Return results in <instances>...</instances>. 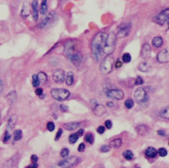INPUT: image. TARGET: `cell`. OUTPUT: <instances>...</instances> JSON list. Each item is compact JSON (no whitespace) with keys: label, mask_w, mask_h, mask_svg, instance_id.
Instances as JSON below:
<instances>
[{"label":"cell","mask_w":169,"mask_h":168,"mask_svg":"<svg viewBox=\"0 0 169 168\" xmlns=\"http://www.w3.org/2000/svg\"><path fill=\"white\" fill-rule=\"evenodd\" d=\"M60 109H61V111H63V112H68V110H69V107H68L67 106H64V105H61V106H60Z\"/></svg>","instance_id":"c3c4849f"},{"label":"cell","mask_w":169,"mask_h":168,"mask_svg":"<svg viewBox=\"0 0 169 168\" xmlns=\"http://www.w3.org/2000/svg\"><path fill=\"white\" fill-rule=\"evenodd\" d=\"M107 105H108V107H114V105H113L112 102H108Z\"/></svg>","instance_id":"11a10c76"},{"label":"cell","mask_w":169,"mask_h":168,"mask_svg":"<svg viewBox=\"0 0 169 168\" xmlns=\"http://www.w3.org/2000/svg\"><path fill=\"white\" fill-rule=\"evenodd\" d=\"M97 133L100 134H104V132H105V127L104 126H99L97 129Z\"/></svg>","instance_id":"b9f144b4"},{"label":"cell","mask_w":169,"mask_h":168,"mask_svg":"<svg viewBox=\"0 0 169 168\" xmlns=\"http://www.w3.org/2000/svg\"><path fill=\"white\" fill-rule=\"evenodd\" d=\"M17 121H18V117H17V115H13V116H11L10 118L9 119V121H8V124H7V129H6V131L10 133V132L14 129V126H15Z\"/></svg>","instance_id":"4fadbf2b"},{"label":"cell","mask_w":169,"mask_h":168,"mask_svg":"<svg viewBox=\"0 0 169 168\" xmlns=\"http://www.w3.org/2000/svg\"><path fill=\"white\" fill-rule=\"evenodd\" d=\"M110 149H111V147H110L109 145H102L101 148H100V150H101V152H103V153H106V152H108L110 150Z\"/></svg>","instance_id":"ab89813d"},{"label":"cell","mask_w":169,"mask_h":168,"mask_svg":"<svg viewBox=\"0 0 169 168\" xmlns=\"http://www.w3.org/2000/svg\"><path fill=\"white\" fill-rule=\"evenodd\" d=\"M123 156L124 158L126 159V160H131L134 158V154H133V152L131 150H125L123 153Z\"/></svg>","instance_id":"83f0119b"},{"label":"cell","mask_w":169,"mask_h":168,"mask_svg":"<svg viewBox=\"0 0 169 168\" xmlns=\"http://www.w3.org/2000/svg\"><path fill=\"white\" fill-rule=\"evenodd\" d=\"M122 64H123V63H122L121 61H117L116 63H115V67H116V68H120V67L122 66Z\"/></svg>","instance_id":"f907efd6"},{"label":"cell","mask_w":169,"mask_h":168,"mask_svg":"<svg viewBox=\"0 0 169 168\" xmlns=\"http://www.w3.org/2000/svg\"><path fill=\"white\" fill-rule=\"evenodd\" d=\"M157 61L161 63H168L169 62V52L168 49H164L158 52L157 57Z\"/></svg>","instance_id":"8fae6325"},{"label":"cell","mask_w":169,"mask_h":168,"mask_svg":"<svg viewBox=\"0 0 169 168\" xmlns=\"http://www.w3.org/2000/svg\"><path fill=\"white\" fill-rule=\"evenodd\" d=\"M39 85H40V82H39V80H38L37 75L34 74V75L32 76V85H33L34 87H38Z\"/></svg>","instance_id":"d6a6232c"},{"label":"cell","mask_w":169,"mask_h":168,"mask_svg":"<svg viewBox=\"0 0 169 168\" xmlns=\"http://www.w3.org/2000/svg\"><path fill=\"white\" fill-rule=\"evenodd\" d=\"M22 136H23V134H22V131H21V130L17 129V130L14 131V139L15 141H18V140L21 139V138H22Z\"/></svg>","instance_id":"f546056e"},{"label":"cell","mask_w":169,"mask_h":168,"mask_svg":"<svg viewBox=\"0 0 169 168\" xmlns=\"http://www.w3.org/2000/svg\"><path fill=\"white\" fill-rule=\"evenodd\" d=\"M131 30V25L129 22H123L119 25L117 29V35L118 37H127L130 34Z\"/></svg>","instance_id":"52a82bcc"},{"label":"cell","mask_w":169,"mask_h":168,"mask_svg":"<svg viewBox=\"0 0 169 168\" xmlns=\"http://www.w3.org/2000/svg\"><path fill=\"white\" fill-rule=\"evenodd\" d=\"M122 143H123V141H122L121 138H114V139L110 141L108 145L110 147H112V148H119L122 145Z\"/></svg>","instance_id":"7402d4cb"},{"label":"cell","mask_w":169,"mask_h":168,"mask_svg":"<svg viewBox=\"0 0 169 168\" xmlns=\"http://www.w3.org/2000/svg\"><path fill=\"white\" fill-rule=\"evenodd\" d=\"M85 149H86V145H85V144L81 143L80 145L78 146V151H79V152H83Z\"/></svg>","instance_id":"7bdbcfd3"},{"label":"cell","mask_w":169,"mask_h":168,"mask_svg":"<svg viewBox=\"0 0 169 168\" xmlns=\"http://www.w3.org/2000/svg\"><path fill=\"white\" fill-rule=\"evenodd\" d=\"M42 94H43V90H42V89L37 88V89L36 90V95H37V96H41Z\"/></svg>","instance_id":"bcb514c9"},{"label":"cell","mask_w":169,"mask_h":168,"mask_svg":"<svg viewBox=\"0 0 169 168\" xmlns=\"http://www.w3.org/2000/svg\"><path fill=\"white\" fill-rule=\"evenodd\" d=\"M80 125V123H78V122H72V123H69L64 124V129L73 131V130L77 129Z\"/></svg>","instance_id":"44dd1931"},{"label":"cell","mask_w":169,"mask_h":168,"mask_svg":"<svg viewBox=\"0 0 169 168\" xmlns=\"http://www.w3.org/2000/svg\"><path fill=\"white\" fill-rule=\"evenodd\" d=\"M138 69L141 72H149V71L151 70V67L147 63H141L139 64Z\"/></svg>","instance_id":"cb8c5ba5"},{"label":"cell","mask_w":169,"mask_h":168,"mask_svg":"<svg viewBox=\"0 0 169 168\" xmlns=\"http://www.w3.org/2000/svg\"><path fill=\"white\" fill-rule=\"evenodd\" d=\"M30 7H29V4L25 2L24 5H23V8H22V10H21V15L24 17V18H26L29 16L30 14Z\"/></svg>","instance_id":"ffe728a7"},{"label":"cell","mask_w":169,"mask_h":168,"mask_svg":"<svg viewBox=\"0 0 169 168\" xmlns=\"http://www.w3.org/2000/svg\"><path fill=\"white\" fill-rule=\"evenodd\" d=\"M60 155H61V156H62L63 158L68 157L69 155H70V150H69V149L67 148L63 149L61 150V152H60Z\"/></svg>","instance_id":"836d02e7"},{"label":"cell","mask_w":169,"mask_h":168,"mask_svg":"<svg viewBox=\"0 0 169 168\" xmlns=\"http://www.w3.org/2000/svg\"><path fill=\"white\" fill-rule=\"evenodd\" d=\"M106 95L108 98L115 100H122L124 96V93L120 89H110L107 90Z\"/></svg>","instance_id":"9c48e42d"},{"label":"cell","mask_w":169,"mask_h":168,"mask_svg":"<svg viewBox=\"0 0 169 168\" xmlns=\"http://www.w3.org/2000/svg\"><path fill=\"white\" fill-rule=\"evenodd\" d=\"M78 139H79V135L76 133L71 134L70 135V137H69V142H70V144H74V143L77 142Z\"/></svg>","instance_id":"f1b7e54d"},{"label":"cell","mask_w":169,"mask_h":168,"mask_svg":"<svg viewBox=\"0 0 169 168\" xmlns=\"http://www.w3.org/2000/svg\"><path fill=\"white\" fill-rule=\"evenodd\" d=\"M105 127L108 129H110L112 127V121L111 120H106L105 121Z\"/></svg>","instance_id":"60d3db41"},{"label":"cell","mask_w":169,"mask_h":168,"mask_svg":"<svg viewBox=\"0 0 169 168\" xmlns=\"http://www.w3.org/2000/svg\"><path fill=\"white\" fill-rule=\"evenodd\" d=\"M122 59H123V63H129V62L131 61V56H130L129 53L126 52V53H124V54L123 55Z\"/></svg>","instance_id":"8d00e7d4"},{"label":"cell","mask_w":169,"mask_h":168,"mask_svg":"<svg viewBox=\"0 0 169 168\" xmlns=\"http://www.w3.org/2000/svg\"><path fill=\"white\" fill-rule=\"evenodd\" d=\"M145 155L148 158H156L157 156V150L154 147H148L145 150Z\"/></svg>","instance_id":"9a60e30c"},{"label":"cell","mask_w":169,"mask_h":168,"mask_svg":"<svg viewBox=\"0 0 169 168\" xmlns=\"http://www.w3.org/2000/svg\"><path fill=\"white\" fill-rule=\"evenodd\" d=\"M54 18H55V13H50L44 19V20L41 21V25H39V27L40 28H45V27H47L48 25H49L50 24L52 23V21L54 20Z\"/></svg>","instance_id":"7c38bea8"},{"label":"cell","mask_w":169,"mask_h":168,"mask_svg":"<svg viewBox=\"0 0 169 168\" xmlns=\"http://www.w3.org/2000/svg\"><path fill=\"white\" fill-rule=\"evenodd\" d=\"M158 134L161 135V136H165L166 135V132L164 131V130H158Z\"/></svg>","instance_id":"681fc988"},{"label":"cell","mask_w":169,"mask_h":168,"mask_svg":"<svg viewBox=\"0 0 169 168\" xmlns=\"http://www.w3.org/2000/svg\"><path fill=\"white\" fill-rule=\"evenodd\" d=\"M51 96L53 99L59 101H63L70 97V93L68 90L63 88H54L51 90Z\"/></svg>","instance_id":"5b68a950"},{"label":"cell","mask_w":169,"mask_h":168,"mask_svg":"<svg viewBox=\"0 0 169 168\" xmlns=\"http://www.w3.org/2000/svg\"><path fill=\"white\" fill-rule=\"evenodd\" d=\"M150 52H151L150 46L148 43H145L142 46V48H141V56L144 59H148L150 56Z\"/></svg>","instance_id":"5bb4252c"},{"label":"cell","mask_w":169,"mask_h":168,"mask_svg":"<svg viewBox=\"0 0 169 168\" xmlns=\"http://www.w3.org/2000/svg\"><path fill=\"white\" fill-rule=\"evenodd\" d=\"M3 84L2 80H0V94H1V92L3 90Z\"/></svg>","instance_id":"db71d44e"},{"label":"cell","mask_w":169,"mask_h":168,"mask_svg":"<svg viewBox=\"0 0 169 168\" xmlns=\"http://www.w3.org/2000/svg\"><path fill=\"white\" fill-rule=\"evenodd\" d=\"M93 110V112L97 115V116H101L103 115L105 112H106V108L103 105H101V104H97Z\"/></svg>","instance_id":"e0dca14e"},{"label":"cell","mask_w":169,"mask_h":168,"mask_svg":"<svg viewBox=\"0 0 169 168\" xmlns=\"http://www.w3.org/2000/svg\"><path fill=\"white\" fill-rule=\"evenodd\" d=\"M152 45L155 48H160L163 45V39L161 36H156L152 40Z\"/></svg>","instance_id":"603a6c76"},{"label":"cell","mask_w":169,"mask_h":168,"mask_svg":"<svg viewBox=\"0 0 169 168\" xmlns=\"http://www.w3.org/2000/svg\"><path fill=\"white\" fill-rule=\"evenodd\" d=\"M11 138V134H10V133L9 132H5V134H4V136H3V143H6V142H8L9 140H10V138Z\"/></svg>","instance_id":"f35d334b"},{"label":"cell","mask_w":169,"mask_h":168,"mask_svg":"<svg viewBox=\"0 0 169 168\" xmlns=\"http://www.w3.org/2000/svg\"><path fill=\"white\" fill-rule=\"evenodd\" d=\"M113 61L114 59L112 57V54L106 56L103 60L101 61V63L100 65V70L101 73L102 74H108L109 73H111L112 69V66H113Z\"/></svg>","instance_id":"277c9868"},{"label":"cell","mask_w":169,"mask_h":168,"mask_svg":"<svg viewBox=\"0 0 169 168\" xmlns=\"http://www.w3.org/2000/svg\"><path fill=\"white\" fill-rule=\"evenodd\" d=\"M48 10V3H47V1H42L41 2V10L40 12L41 14H46Z\"/></svg>","instance_id":"4316f807"},{"label":"cell","mask_w":169,"mask_h":168,"mask_svg":"<svg viewBox=\"0 0 169 168\" xmlns=\"http://www.w3.org/2000/svg\"><path fill=\"white\" fill-rule=\"evenodd\" d=\"M86 142H88L89 144L90 145H92L93 144V142H94V136H93V134H90V133H88V134H86Z\"/></svg>","instance_id":"1f68e13d"},{"label":"cell","mask_w":169,"mask_h":168,"mask_svg":"<svg viewBox=\"0 0 169 168\" xmlns=\"http://www.w3.org/2000/svg\"><path fill=\"white\" fill-rule=\"evenodd\" d=\"M62 134H63V130L61 129H59V131H58V133H57V134H56V138H55V140H59L61 137V135H62Z\"/></svg>","instance_id":"f6af8a7d"},{"label":"cell","mask_w":169,"mask_h":168,"mask_svg":"<svg viewBox=\"0 0 169 168\" xmlns=\"http://www.w3.org/2000/svg\"><path fill=\"white\" fill-rule=\"evenodd\" d=\"M168 18H169V9L168 8H167V9H165L164 10H162L160 14H158L153 19V20H154L156 23L159 24V25H164L166 22H168Z\"/></svg>","instance_id":"ba28073f"},{"label":"cell","mask_w":169,"mask_h":168,"mask_svg":"<svg viewBox=\"0 0 169 168\" xmlns=\"http://www.w3.org/2000/svg\"><path fill=\"white\" fill-rule=\"evenodd\" d=\"M65 79V73L63 69H56L52 73V79L56 83H63Z\"/></svg>","instance_id":"30bf717a"},{"label":"cell","mask_w":169,"mask_h":168,"mask_svg":"<svg viewBox=\"0 0 169 168\" xmlns=\"http://www.w3.org/2000/svg\"><path fill=\"white\" fill-rule=\"evenodd\" d=\"M135 130H136V132L139 134V135H146L150 132L149 128L147 126L144 125V124H141V125L137 126L135 128Z\"/></svg>","instance_id":"2e32d148"},{"label":"cell","mask_w":169,"mask_h":168,"mask_svg":"<svg viewBox=\"0 0 169 168\" xmlns=\"http://www.w3.org/2000/svg\"><path fill=\"white\" fill-rule=\"evenodd\" d=\"M29 167L30 168H37L38 167V165L37 164V163H32L31 165L29 166Z\"/></svg>","instance_id":"f5cc1de1"},{"label":"cell","mask_w":169,"mask_h":168,"mask_svg":"<svg viewBox=\"0 0 169 168\" xmlns=\"http://www.w3.org/2000/svg\"><path fill=\"white\" fill-rule=\"evenodd\" d=\"M25 168H30V167H29V166H28V167H25Z\"/></svg>","instance_id":"9f6ffc18"},{"label":"cell","mask_w":169,"mask_h":168,"mask_svg":"<svg viewBox=\"0 0 169 168\" xmlns=\"http://www.w3.org/2000/svg\"><path fill=\"white\" fill-rule=\"evenodd\" d=\"M143 84V79L141 77L138 76L135 79V85H142Z\"/></svg>","instance_id":"ee69618b"},{"label":"cell","mask_w":169,"mask_h":168,"mask_svg":"<svg viewBox=\"0 0 169 168\" xmlns=\"http://www.w3.org/2000/svg\"><path fill=\"white\" fill-rule=\"evenodd\" d=\"M64 55L75 65L80 64V63L82 60V56L80 52H75L74 49V45L68 43L65 45L64 48Z\"/></svg>","instance_id":"7a4b0ae2"},{"label":"cell","mask_w":169,"mask_h":168,"mask_svg":"<svg viewBox=\"0 0 169 168\" xmlns=\"http://www.w3.org/2000/svg\"><path fill=\"white\" fill-rule=\"evenodd\" d=\"M157 154L159 155L161 157H164L168 155V150L165 148H160L158 150H157Z\"/></svg>","instance_id":"d590c367"},{"label":"cell","mask_w":169,"mask_h":168,"mask_svg":"<svg viewBox=\"0 0 169 168\" xmlns=\"http://www.w3.org/2000/svg\"><path fill=\"white\" fill-rule=\"evenodd\" d=\"M138 168H139V167H138Z\"/></svg>","instance_id":"680465c9"},{"label":"cell","mask_w":169,"mask_h":168,"mask_svg":"<svg viewBox=\"0 0 169 168\" xmlns=\"http://www.w3.org/2000/svg\"><path fill=\"white\" fill-rule=\"evenodd\" d=\"M134 97L135 101L139 105L146 104L149 101L148 94L146 91V90L143 88H137L134 93Z\"/></svg>","instance_id":"8992f818"},{"label":"cell","mask_w":169,"mask_h":168,"mask_svg":"<svg viewBox=\"0 0 169 168\" xmlns=\"http://www.w3.org/2000/svg\"><path fill=\"white\" fill-rule=\"evenodd\" d=\"M76 134L79 135V137H80V136H82V135L84 134V129H80V130H79Z\"/></svg>","instance_id":"816d5d0a"},{"label":"cell","mask_w":169,"mask_h":168,"mask_svg":"<svg viewBox=\"0 0 169 168\" xmlns=\"http://www.w3.org/2000/svg\"><path fill=\"white\" fill-rule=\"evenodd\" d=\"M80 161V159L77 156H70L69 158L60 160L56 164H53L50 168H71L76 166Z\"/></svg>","instance_id":"3957f363"},{"label":"cell","mask_w":169,"mask_h":168,"mask_svg":"<svg viewBox=\"0 0 169 168\" xmlns=\"http://www.w3.org/2000/svg\"><path fill=\"white\" fill-rule=\"evenodd\" d=\"M37 78H38V80L40 82V84H45L48 80V76L45 73L43 72H40L38 74H37Z\"/></svg>","instance_id":"d4e9b609"},{"label":"cell","mask_w":169,"mask_h":168,"mask_svg":"<svg viewBox=\"0 0 169 168\" xmlns=\"http://www.w3.org/2000/svg\"><path fill=\"white\" fill-rule=\"evenodd\" d=\"M134 101L132 99H127L125 101V102H124V105H125V107H127L128 109L132 108L133 107H134Z\"/></svg>","instance_id":"e575fe53"},{"label":"cell","mask_w":169,"mask_h":168,"mask_svg":"<svg viewBox=\"0 0 169 168\" xmlns=\"http://www.w3.org/2000/svg\"><path fill=\"white\" fill-rule=\"evenodd\" d=\"M123 168H124V167H123Z\"/></svg>","instance_id":"6f0895ef"},{"label":"cell","mask_w":169,"mask_h":168,"mask_svg":"<svg viewBox=\"0 0 169 168\" xmlns=\"http://www.w3.org/2000/svg\"><path fill=\"white\" fill-rule=\"evenodd\" d=\"M160 116L161 118L165 119H168L169 118V107H166L162 109L160 112Z\"/></svg>","instance_id":"484cf974"},{"label":"cell","mask_w":169,"mask_h":168,"mask_svg":"<svg viewBox=\"0 0 169 168\" xmlns=\"http://www.w3.org/2000/svg\"><path fill=\"white\" fill-rule=\"evenodd\" d=\"M32 11H33V20H38V1L32 2Z\"/></svg>","instance_id":"ac0fdd59"},{"label":"cell","mask_w":169,"mask_h":168,"mask_svg":"<svg viewBox=\"0 0 169 168\" xmlns=\"http://www.w3.org/2000/svg\"><path fill=\"white\" fill-rule=\"evenodd\" d=\"M74 83V74L73 73H69L66 76V84L68 85H72Z\"/></svg>","instance_id":"4dcf8cb0"},{"label":"cell","mask_w":169,"mask_h":168,"mask_svg":"<svg viewBox=\"0 0 169 168\" xmlns=\"http://www.w3.org/2000/svg\"><path fill=\"white\" fill-rule=\"evenodd\" d=\"M108 34L105 32L97 33L91 42V55L93 59L100 61L101 58L110 55L108 48Z\"/></svg>","instance_id":"6da1fadb"},{"label":"cell","mask_w":169,"mask_h":168,"mask_svg":"<svg viewBox=\"0 0 169 168\" xmlns=\"http://www.w3.org/2000/svg\"><path fill=\"white\" fill-rule=\"evenodd\" d=\"M47 128L48 129V131L50 132H52L54 129H55V124L52 123V122H48V123H47Z\"/></svg>","instance_id":"74e56055"},{"label":"cell","mask_w":169,"mask_h":168,"mask_svg":"<svg viewBox=\"0 0 169 168\" xmlns=\"http://www.w3.org/2000/svg\"><path fill=\"white\" fill-rule=\"evenodd\" d=\"M6 99L9 101L10 104H13L17 99V94H16L15 90H11L10 93L7 95Z\"/></svg>","instance_id":"d6986e66"},{"label":"cell","mask_w":169,"mask_h":168,"mask_svg":"<svg viewBox=\"0 0 169 168\" xmlns=\"http://www.w3.org/2000/svg\"><path fill=\"white\" fill-rule=\"evenodd\" d=\"M31 161L33 162V163H37V160H38V157L36 156V155H33V156H31Z\"/></svg>","instance_id":"7dc6e473"}]
</instances>
